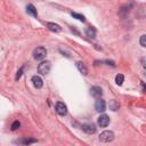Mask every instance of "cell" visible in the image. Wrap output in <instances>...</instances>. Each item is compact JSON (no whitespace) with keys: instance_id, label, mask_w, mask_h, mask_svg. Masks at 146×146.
Masks as SVG:
<instances>
[{"instance_id":"obj_1","label":"cell","mask_w":146,"mask_h":146,"mask_svg":"<svg viewBox=\"0 0 146 146\" xmlns=\"http://www.w3.org/2000/svg\"><path fill=\"white\" fill-rule=\"evenodd\" d=\"M50 68H51V63L49 60H43L41 62L39 65H38V72L41 74V75H46L50 72Z\"/></svg>"},{"instance_id":"obj_2","label":"cell","mask_w":146,"mask_h":146,"mask_svg":"<svg viewBox=\"0 0 146 146\" xmlns=\"http://www.w3.org/2000/svg\"><path fill=\"white\" fill-rule=\"evenodd\" d=\"M47 55V50L44 47H36L34 50H33V57L36 59V60H42Z\"/></svg>"},{"instance_id":"obj_3","label":"cell","mask_w":146,"mask_h":146,"mask_svg":"<svg viewBox=\"0 0 146 146\" xmlns=\"http://www.w3.org/2000/svg\"><path fill=\"white\" fill-rule=\"evenodd\" d=\"M113 139H114V133H113L112 131L106 130V131H103V132L99 135V140L103 141V143H110V141H112Z\"/></svg>"},{"instance_id":"obj_4","label":"cell","mask_w":146,"mask_h":146,"mask_svg":"<svg viewBox=\"0 0 146 146\" xmlns=\"http://www.w3.org/2000/svg\"><path fill=\"white\" fill-rule=\"evenodd\" d=\"M56 112L60 115V116H65L66 114H67V107H66V105L63 103V102H58V103H56Z\"/></svg>"},{"instance_id":"obj_5","label":"cell","mask_w":146,"mask_h":146,"mask_svg":"<svg viewBox=\"0 0 146 146\" xmlns=\"http://www.w3.org/2000/svg\"><path fill=\"white\" fill-rule=\"evenodd\" d=\"M97 123H98V125L102 127V128L107 127V125L110 124V117H108V115H106V114H102V115L98 117Z\"/></svg>"},{"instance_id":"obj_6","label":"cell","mask_w":146,"mask_h":146,"mask_svg":"<svg viewBox=\"0 0 146 146\" xmlns=\"http://www.w3.org/2000/svg\"><path fill=\"white\" fill-rule=\"evenodd\" d=\"M90 95L92 97H95V98H99L103 95V89L100 87H98V86H94V87L90 88Z\"/></svg>"},{"instance_id":"obj_7","label":"cell","mask_w":146,"mask_h":146,"mask_svg":"<svg viewBox=\"0 0 146 146\" xmlns=\"http://www.w3.org/2000/svg\"><path fill=\"white\" fill-rule=\"evenodd\" d=\"M81 128H82V130H83L86 133H89V135L96 132V127H95L94 123H84V124H82Z\"/></svg>"},{"instance_id":"obj_8","label":"cell","mask_w":146,"mask_h":146,"mask_svg":"<svg viewBox=\"0 0 146 146\" xmlns=\"http://www.w3.org/2000/svg\"><path fill=\"white\" fill-rule=\"evenodd\" d=\"M95 110L97 112H104L106 110V103L104 99H97L96 103H95Z\"/></svg>"},{"instance_id":"obj_9","label":"cell","mask_w":146,"mask_h":146,"mask_svg":"<svg viewBox=\"0 0 146 146\" xmlns=\"http://www.w3.org/2000/svg\"><path fill=\"white\" fill-rule=\"evenodd\" d=\"M31 81H32L33 86H34L36 89H40V88H42V86H43V81H42V79H41L39 75H33V76L31 78Z\"/></svg>"},{"instance_id":"obj_10","label":"cell","mask_w":146,"mask_h":146,"mask_svg":"<svg viewBox=\"0 0 146 146\" xmlns=\"http://www.w3.org/2000/svg\"><path fill=\"white\" fill-rule=\"evenodd\" d=\"M26 13L30 14V15H32L33 17H38V11H36L35 7H34L32 3H29V5L26 6Z\"/></svg>"},{"instance_id":"obj_11","label":"cell","mask_w":146,"mask_h":146,"mask_svg":"<svg viewBox=\"0 0 146 146\" xmlns=\"http://www.w3.org/2000/svg\"><path fill=\"white\" fill-rule=\"evenodd\" d=\"M76 67L80 71V73H82L83 75H87L88 74V68H87V66H86V64L83 62H78L76 63Z\"/></svg>"},{"instance_id":"obj_12","label":"cell","mask_w":146,"mask_h":146,"mask_svg":"<svg viewBox=\"0 0 146 146\" xmlns=\"http://www.w3.org/2000/svg\"><path fill=\"white\" fill-rule=\"evenodd\" d=\"M47 27L50 30V31H52V32H60L62 31V27L58 25V24H55V23H47Z\"/></svg>"},{"instance_id":"obj_13","label":"cell","mask_w":146,"mask_h":146,"mask_svg":"<svg viewBox=\"0 0 146 146\" xmlns=\"http://www.w3.org/2000/svg\"><path fill=\"white\" fill-rule=\"evenodd\" d=\"M16 143H17V144H24V145H29V144L36 143V139H35V138H24V139L16 140Z\"/></svg>"},{"instance_id":"obj_14","label":"cell","mask_w":146,"mask_h":146,"mask_svg":"<svg viewBox=\"0 0 146 146\" xmlns=\"http://www.w3.org/2000/svg\"><path fill=\"white\" fill-rule=\"evenodd\" d=\"M86 34H87V36H89L91 39H95L96 38V30L94 27H87L86 29Z\"/></svg>"},{"instance_id":"obj_15","label":"cell","mask_w":146,"mask_h":146,"mask_svg":"<svg viewBox=\"0 0 146 146\" xmlns=\"http://www.w3.org/2000/svg\"><path fill=\"white\" fill-rule=\"evenodd\" d=\"M108 106H110V110H112V111H117L119 107H120L119 103H117L116 100H114V99H113V100H110Z\"/></svg>"},{"instance_id":"obj_16","label":"cell","mask_w":146,"mask_h":146,"mask_svg":"<svg viewBox=\"0 0 146 146\" xmlns=\"http://www.w3.org/2000/svg\"><path fill=\"white\" fill-rule=\"evenodd\" d=\"M71 15H72V17H74V18H76L78 21H80V22H86V17L83 16V15H81V14H78V13H71Z\"/></svg>"},{"instance_id":"obj_17","label":"cell","mask_w":146,"mask_h":146,"mask_svg":"<svg viewBox=\"0 0 146 146\" xmlns=\"http://www.w3.org/2000/svg\"><path fill=\"white\" fill-rule=\"evenodd\" d=\"M123 80H124L123 74H117V75L115 76V83H116L117 86H121V84L123 83Z\"/></svg>"},{"instance_id":"obj_18","label":"cell","mask_w":146,"mask_h":146,"mask_svg":"<svg viewBox=\"0 0 146 146\" xmlns=\"http://www.w3.org/2000/svg\"><path fill=\"white\" fill-rule=\"evenodd\" d=\"M24 68H25V66H22L18 71H17V74H16V80H18L21 76H22V74H23V72H24Z\"/></svg>"},{"instance_id":"obj_19","label":"cell","mask_w":146,"mask_h":146,"mask_svg":"<svg viewBox=\"0 0 146 146\" xmlns=\"http://www.w3.org/2000/svg\"><path fill=\"white\" fill-rule=\"evenodd\" d=\"M19 125H21V123H19L18 121L13 122V124H11V130H17V129L19 128Z\"/></svg>"},{"instance_id":"obj_20","label":"cell","mask_w":146,"mask_h":146,"mask_svg":"<svg viewBox=\"0 0 146 146\" xmlns=\"http://www.w3.org/2000/svg\"><path fill=\"white\" fill-rule=\"evenodd\" d=\"M145 39H146V35H145V34H143V35L140 36V41H139L141 47H145V46H146V43H145Z\"/></svg>"}]
</instances>
